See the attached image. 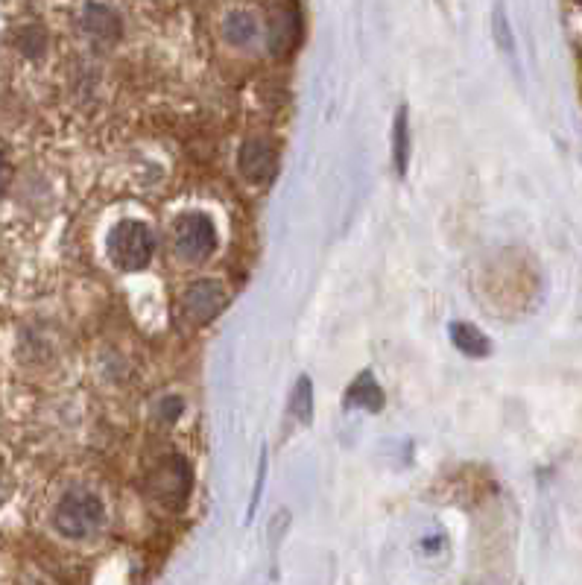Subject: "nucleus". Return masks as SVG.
I'll return each mask as SVG.
<instances>
[{
    "mask_svg": "<svg viewBox=\"0 0 582 585\" xmlns=\"http://www.w3.org/2000/svg\"><path fill=\"white\" fill-rule=\"evenodd\" d=\"M106 524V507L100 501V495H94L91 489H68L59 504L53 509V527L62 539L82 542L91 539L94 533H100V527Z\"/></svg>",
    "mask_w": 582,
    "mask_h": 585,
    "instance_id": "obj_1",
    "label": "nucleus"
},
{
    "mask_svg": "<svg viewBox=\"0 0 582 585\" xmlns=\"http://www.w3.org/2000/svg\"><path fill=\"white\" fill-rule=\"evenodd\" d=\"M106 249H109V258H112V264H115L117 270L138 273V270H144L153 261L156 234H153V229L147 223L123 220L109 232Z\"/></svg>",
    "mask_w": 582,
    "mask_h": 585,
    "instance_id": "obj_2",
    "label": "nucleus"
},
{
    "mask_svg": "<svg viewBox=\"0 0 582 585\" xmlns=\"http://www.w3.org/2000/svg\"><path fill=\"white\" fill-rule=\"evenodd\" d=\"M173 249L185 264H205L217 249V229L211 217L188 211L173 226Z\"/></svg>",
    "mask_w": 582,
    "mask_h": 585,
    "instance_id": "obj_3",
    "label": "nucleus"
},
{
    "mask_svg": "<svg viewBox=\"0 0 582 585\" xmlns=\"http://www.w3.org/2000/svg\"><path fill=\"white\" fill-rule=\"evenodd\" d=\"M226 308V293L217 281H194L182 293V313L191 325H208Z\"/></svg>",
    "mask_w": 582,
    "mask_h": 585,
    "instance_id": "obj_4",
    "label": "nucleus"
},
{
    "mask_svg": "<svg viewBox=\"0 0 582 585\" xmlns=\"http://www.w3.org/2000/svg\"><path fill=\"white\" fill-rule=\"evenodd\" d=\"M302 39V18L299 9L293 3H278L270 12V24H267V44H270L272 56H290L296 50V44Z\"/></svg>",
    "mask_w": 582,
    "mask_h": 585,
    "instance_id": "obj_5",
    "label": "nucleus"
},
{
    "mask_svg": "<svg viewBox=\"0 0 582 585\" xmlns=\"http://www.w3.org/2000/svg\"><path fill=\"white\" fill-rule=\"evenodd\" d=\"M237 170L246 182L252 185H267L275 170H278V156L272 150L270 141L264 138H249L243 147H240V156H237Z\"/></svg>",
    "mask_w": 582,
    "mask_h": 585,
    "instance_id": "obj_6",
    "label": "nucleus"
},
{
    "mask_svg": "<svg viewBox=\"0 0 582 585\" xmlns=\"http://www.w3.org/2000/svg\"><path fill=\"white\" fill-rule=\"evenodd\" d=\"M153 492L170 507H179L191 492V471L185 460H167L153 477Z\"/></svg>",
    "mask_w": 582,
    "mask_h": 585,
    "instance_id": "obj_7",
    "label": "nucleus"
},
{
    "mask_svg": "<svg viewBox=\"0 0 582 585\" xmlns=\"http://www.w3.org/2000/svg\"><path fill=\"white\" fill-rule=\"evenodd\" d=\"M79 24H82V30L91 39L97 41H117L120 39V30H123L120 15L106 3H88L82 9V15H79Z\"/></svg>",
    "mask_w": 582,
    "mask_h": 585,
    "instance_id": "obj_8",
    "label": "nucleus"
},
{
    "mask_svg": "<svg viewBox=\"0 0 582 585\" xmlns=\"http://www.w3.org/2000/svg\"><path fill=\"white\" fill-rule=\"evenodd\" d=\"M448 334H451L454 346L463 351V354H468V357H486L492 351L489 337L480 328H474L471 322H451Z\"/></svg>",
    "mask_w": 582,
    "mask_h": 585,
    "instance_id": "obj_9",
    "label": "nucleus"
},
{
    "mask_svg": "<svg viewBox=\"0 0 582 585\" xmlns=\"http://www.w3.org/2000/svg\"><path fill=\"white\" fill-rule=\"evenodd\" d=\"M349 407H363V410H381L384 407V392L375 384L372 372H363L354 384H351L349 398H346Z\"/></svg>",
    "mask_w": 582,
    "mask_h": 585,
    "instance_id": "obj_10",
    "label": "nucleus"
},
{
    "mask_svg": "<svg viewBox=\"0 0 582 585\" xmlns=\"http://www.w3.org/2000/svg\"><path fill=\"white\" fill-rule=\"evenodd\" d=\"M392 161L398 176L407 173V161H410V123H407V109H398L395 123H392Z\"/></svg>",
    "mask_w": 582,
    "mask_h": 585,
    "instance_id": "obj_11",
    "label": "nucleus"
},
{
    "mask_svg": "<svg viewBox=\"0 0 582 585\" xmlns=\"http://www.w3.org/2000/svg\"><path fill=\"white\" fill-rule=\"evenodd\" d=\"M223 36L232 41L234 47H246L249 41L258 36V21L252 12H232L223 24Z\"/></svg>",
    "mask_w": 582,
    "mask_h": 585,
    "instance_id": "obj_12",
    "label": "nucleus"
},
{
    "mask_svg": "<svg viewBox=\"0 0 582 585\" xmlns=\"http://www.w3.org/2000/svg\"><path fill=\"white\" fill-rule=\"evenodd\" d=\"M290 410L299 422H311L313 416V384L311 378H299L296 381V390H293V398H290Z\"/></svg>",
    "mask_w": 582,
    "mask_h": 585,
    "instance_id": "obj_13",
    "label": "nucleus"
},
{
    "mask_svg": "<svg viewBox=\"0 0 582 585\" xmlns=\"http://www.w3.org/2000/svg\"><path fill=\"white\" fill-rule=\"evenodd\" d=\"M9 179H12L9 161H6V158H3V153H0V196L6 194V188H9Z\"/></svg>",
    "mask_w": 582,
    "mask_h": 585,
    "instance_id": "obj_14",
    "label": "nucleus"
},
{
    "mask_svg": "<svg viewBox=\"0 0 582 585\" xmlns=\"http://www.w3.org/2000/svg\"><path fill=\"white\" fill-rule=\"evenodd\" d=\"M577 3H582V0H577Z\"/></svg>",
    "mask_w": 582,
    "mask_h": 585,
    "instance_id": "obj_15",
    "label": "nucleus"
}]
</instances>
